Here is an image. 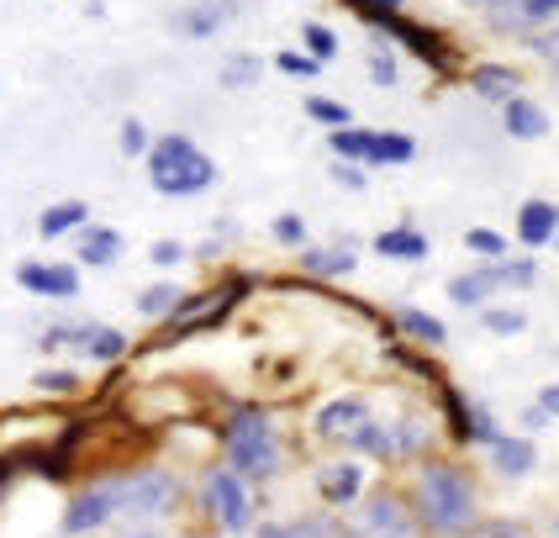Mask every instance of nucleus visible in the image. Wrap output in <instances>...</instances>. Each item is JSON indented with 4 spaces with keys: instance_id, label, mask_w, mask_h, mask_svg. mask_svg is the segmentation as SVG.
I'll return each instance as SVG.
<instances>
[{
    "instance_id": "1",
    "label": "nucleus",
    "mask_w": 559,
    "mask_h": 538,
    "mask_svg": "<svg viewBox=\"0 0 559 538\" xmlns=\"http://www.w3.org/2000/svg\"><path fill=\"white\" fill-rule=\"evenodd\" d=\"M148 164V186L158 195H201V190L217 186V164L206 148H195L190 138L169 132V138H154V148L143 154Z\"/></svg>"
},
{
    "instance_id": "2",
    "label": "nucleus",
    "mask_w": 559,
    "mask_h": 538,
    "mask_svg": "<svg viewBox=\"0 0 559 538\" xmlns=\"http://www.w3.org/2000/svg\"><path fill=\"white\" fill-rule=\"evenodd\" d=\"M412 502L423 512V523L438 534H465L475 523V486L460 465H423Z\"/></svg>"
},
{
    "instance_id": "3",
    "label": "nucleus",
    "mask_w": 559,
    "mask_h": 538,
    "mask_svg": "<svg viewBox=\"0 0 559 538\" xmlns=\"http://www.w3.org/2000/svg\"><path fill=\"white\" fill-rule=\"evenodd\" d=\"M227 459H233V470L249 475V480H270L280 470L275 422H270L264 407H238L227 417Z\"/></svg>"
},
{
    "instance_id": "4",
    "label": "nucleus",
    "mask_w": 559,
    "mask_h": 538,
    "mask_svg": "<svg viewBox=\"0 0 559 538\" xmlns=\"http://www.w3.org/2000/svg\"><path fill=\"white\" fill-rule=\"evenodd\" d=\"M528 285H538V264H533V259H491L486 270L454 275V280H449V296H454L460 307H486L491 296L528 290Z\"/></svg>"
},
{
    "instance_id": "5",
    "label": "nucleus",
    "mask_w": 559,
    "mask_h": 538,
    "mask_svg": "<svg viewBox=\"0 0 559 538\" xmlns=\"http://www.w3.org/2000/svg\"><path fill=\"white\" fill-rule=\"evenodd\" d=\"M127 517V475L117 480H100L91 491H80L74 502L63 506V534L80 538V534H95V528H106V523H117Z\"/></svg>"
},
{
    "instance_id": "6",
    "label": "nucleus",
    "mask_w": 559,
    "mask_h": 538,
    "mask_svg": "<svg viewBox=\"0 0 559 538\" xmlns=\"http://www.w3.org/2000/svg\"><path fill=\"white\" fill-rule=\"evenodd\" d=\"M333 154L338 158H354V164H406L417 154V143L402 138V132H370V127H333Z\"/></svg>"
},
{
    "instance_id": "7",
    "label": "nucleus",
    "mask_w": 559,
    "mask_h": 538,
    "mask_svg": "<svg viewBox=\"0 0 559 538\" xmlns=\"http://www.w3.org/2000/svg\"><path fill=\"white\" fill-rule=\"evenodd\" d=\"M206 506L217 517L222 534H249L253 528V491H249V475H238L233 465L206 475Z\"/></svg>"
},
{
    "instance_id": "8",
    "label": "nucleus",
    "mask_w": 559,
    "mask_h": 538,
    "mask_svg": "<svg viewBox=\"0 0 559 538\" xmlns=\"http://www.w3.org/2000/svg\"><path fill=\"white\" fill-rule=\"evenodd\" d=\"M180 502V480L169 470H138L127 475V517H164Z\"/></svg>"
},
{
    "instance_id": "9",
    "label": "nucleus",
    "mask_w": 559,
    "mask_h": 538,
    "mask_svg": "<svg viewBox=\"0 0 559 538\" xmlns=\"http://www.w3.org/2000/svg\"><path fill=\"white\" fill-rule=\"evenodd\" d=\"M16 285L32 290V296H48V301H74V296H80V270H74V264L27 259V264H16Z\"/></svg>"
},
{
    "instance_id": "10",
    "label": "nucleus",
    "mask_w": 559,
    "mask_h": 538,
    "mask_svg": "<svg viewBox=\"0 0 559 538\" xmlns=\"http://www.w3.org/2000/svg\"><path fill=\"white\" fill-rule=\"evenodd\" d=\"M370 422V407L359 402V396H338V402H328V407H317L311 417V433L328 443H354V433Z\"/></svg>"
},
{
    "instance_id": "11",
    "label": "nucleus",
    "mask_w": 559,
    "mask_h": 538,
    "mask_svg": "<svg viewBox=\"0 0 559 538\" xmlns=\"http://www.w3.org/2000/svg\"><path fill=\"white\" fill-rule=\"evenodd\" d=\"M233 16H238V0H195L190 11L175 16V32H180V37H212V32H222Z\"/></svg>"
},
{
    "instance_id": "12",
    "label": "nucleus",
    "mask_w": 559,
    "mask_h": 538,
    "mask_svg": "<svg viewBox=\"0 0 559 538\" xmlns=\"http://www.w3.org/2000/svg\"><path fill=\"white\" fill-rule=\"evenodd\" d=\"M518 238H523L528 249L555 243L559 238V206L555 201H523V212H518Z\"/></svg>"
},
{
    "instance_id": "13",
    "label": "nucleus",
    "mask_w": 559,
    "mask_h": 538,
    "mask_svg": "<svg viewBox=\"0 0 559 538\" xmlns=\"http://www.w3.org/2000/svg\"><path fill=\"white\" fill-rule=\"evenodd\" d=\"M501 127H507L518 143H533V138H544V132H549V111H544V106H533L528 95H512V100L501 106Z\"/></svg>"
},
{
    "instance_id": "14",
    "label": "nucleus",
    "mask_w": 559,
    "mask_h": 538,
    "mask_svg": "<svg viewBox=\"0 0 559 538\" xmlns=\"http://www.w3.org/2000/svg\"><path fill=\"white\" fill-rule=\"evenodd\" d=\"M365 534L370 538H412V517L396 497H374L365 506Z\"/></svg>"
},
{
    "instance_id": "15",
    "label": "nucleus",
    "mask_w": 559,
    "mask_h": 538,
    "mask_svg": "<svg viewBox=\"0 0 559 538\" xmlns=\"http://www.w3.org/2000/svg\"><path fill=\"white\" fill-rule=\"evenodd\" d=\"M518 85H523V74L507 69V63H480V69L469 74V91L480 95V100H497V106H507V100L518 95Z\"/></svg>"
},
{
    "instance_id": "16",
    "label": "nucleus",
    "mask_w": 559,
    "mask_h": 538,
    "mask_svg": "<svg viewBox=\"0 0 559 538\" xmlns=\"http://www.w3.org/2000/svg\"><path fill=\"white\" fill-rule=\"evenodd\" d=\"M117 259H122V232L117 227H80V264L106 270Z\"/></svg>"
},
{
    "instance_id": "17",
    "label": "nucleus",
    "mask_w": 559,
    "mask_h": 538,
    "mask_svg": "<svg viewBox=\"0 0 559 538\" xmlns=\"http://www.w3.org/2000/svg\"><path fill=\"white\" fill-rule=\"evenodd\" d=\"M227 307H233V285H227V290H212V296H195V301H180V312H175V333H186V327H206V322H217Z\"/></svg>"
},
{
    "instance_id": "18",
    "label": "nucleus",
    "mask_w": 559,
    "mask_h": 538,
    "mask_svg": "<svg viewBox=\"0 0 559 538\" xmlns=\"http://www.w3.org/2000/svg\"><path fill=\"white\" fill-rule=\"evenodd\" d=\"M374 253L406 259V264H423V259H428V238H423L417 227H385V232L374 238Z\"/></svg>"
},
{
    "instance_id": "19",
    "label": "nucleus",
    "mask_w": 559,
    "mask_h": 538,
    "mask_svg": "<svg viewBox=\"0 0 559 538\" xmlns=\"http://www.w3.org/2000/svg\"><path fill=\"white\" fill-rule=\"evenodd\" d=\"M486 449H491V459H497L501 475H528L533 465H538V449L523 439H507V433H497V439H486Z\"/></svg>"
},
{
    "instance_id": "20",
    "label": "nucleus",
    "mask_w": 559,
    "mask_h": 538,
    "mask_svg": "<svg viewBox=\"0 0 559 538\" xmlns=\"http://www.w3.org/2000/svg\"><path fill=\"white\" fill-rule=\"evenodd\" d=\"M80 227H91V206H85V201H59V206H48V212L37 217V232H43V238H63V232H80Z\"/></svg>"
},
{
    "instance_id": "21",
    "label": "nucleus",
    "mask_w": 559,
    "mask_h": 538,
    "mask_svg": "<svg viewBox=\"0 0 559 538\" xmlns=\"http://www.w3.org/2000/svg\"><path fill=\"white\" fill-rule=\"evenodd\" d=\"M359 486H365V470H359V465H338V470L322 475V497L333 506H348L359 497Z\"/></svg>"
},
{
    "instance_id": "22",
    "label": "nucleus",
    "mask_w": 559,
    "mask_h": 538,
    "mask_svg": "<svg viewBox=\"0 0 559 538\" xmlns=\"http://www.w3.org/2000/svg\"><path fill=\"white\" fill-rule=\"evenodd\" d=\"M180 301H186V296H180L175 285H154V290H143V296H138V312L148 316V322H164V316L180 312Z\"/></svg>"
},
{
    "instance_id": "23",
    "label": "nucleus",
    "mask_w": 559,
    "mask_h": 538,
    "mask_svg": "<svg viewBox=\"0 0 559 538\" xmlns=\"http://www.w3.org/2000/svg\"><path fill=\"white\" fill-rule=\"evenodd\" d=\"M301 264H307L311 275H348V270L359 264V253H348V249H311V253H301Z\"/></svg>"
},
{
    "instance_id": "24",
    "label": "nucleus",
    "mask_w": 559,
    "mask_h": 538,
    "mask_svg": "<svg viewBox=\"0 0 559 538\" xmlns=\"http://www.w3.org/2000/svg\"><path fill=\"white\" fill-rule=\"evenodd\" d=\"M402 333L406 338H417V344H443L449 333H443V322L438 316H428V312H417V307H402Z\"/></svg>"
},
{
    "instance_id": "25",
    "label": "nucleus",
    "mask_w": 559,
    "mask_h": 538,
    "mask_svg": "<svg viewBox=\"0 0 559 538\" xmlns=\"http://www.w3.org/2000/svg\"><path fill=\"white\" fill-rule=\"evenodd\" d=\"M259 69L264 63L253 59V53H233V59L222 63V85L227 91H249V85H259Z\"/></svg>"
},
{
    "instance_id": "26",
    "label": "nucleus",
    "mask_w": 559,
    "mask_h": 538,
    "mask_svg": "<svg viewBox=\"0 0 559 538\" xmlns=\"http://www.w3.org/2000/svg\"><path fill=\"white\" fill-rule=\"evenodd\" d=\"M259 538H343L333 523H322V517H301V523H275V528H264Z\"/></svg>"
},
{
    "instance_id": "27",
    "label": "nucleus",
    "mask_w": 559,
    "mask_h": 538,
    "mask_svg": "<svg viewBox=\"0 0 559 538\" xmlns=\"http://www.w3.org/2000/svg\"><path fill=\"white\" fill-rule=\"evenodd\" d=\"M301 43H307V53H311L317 63L338 59V37H333V32L322 27V22H307V27H301Z\"/></svg>"
},
{
    "instance_id": "28",
    "label": "nucleus",
    "mask_w": 559,
    "mask_h": 538,
    "mask_svg": "<svg viewBox=\"0 0 559 538\" xmlns=\"http://www.w3.org/2000/svg\"><path fill=\"white\" fill-rule=\"evenodd\" d=\"M512 16H518V27H549L559 16V0H518Z\"/></svg>"
},
{
    "instance_id": "29",
    "label": "nucleus",
    "mask_w": 559,
    "mask_h": 538,
    "mask_svg": "<svg viewBox=\"0 0 559 538\" xmlns=\"http://www.w3.org/2000/svg\"><path fill=\"white\" fill-rule=\"evenodd\" d=\"M307 117L322 127H348L354 117H348V106L343 100H328V95H307Z\"/></svg>"
},
{
    "instance_id": "30",
    "label": "nucleus",
    "mask_w": 559,
    "mask_h": 538,
    "mask_svg": "<svg viewBox=\"0 0 559 538\" xmlns=\"http://www.w3.org/2000/svg\"><path fill=\"white\" fill-rule=\"evenodd\" d=\"M465 249L486 253V259H507V238H501L497 227H469V232H465Z\"/></svg>"
},
{
    "instance_id": "31",
    "label": "nucleus",
    "mask_w": 559,
    "mask_h": 538,
    "mask_svg": "<svg viewBox=\"0 0 559 538\" xmlns=\"http://www.w3.org/2000/svg\"><path fill=\"white\" fill-rule=\"evenodd\" d=\"M37 391H43V396H74V391H80V375H74V370H43V375H37Z\"/></svg>"
},
{
    "instance_id": "32",
    "label": "nucleus",
    "mask_w": 559,
    "mask_h": 538,
    "mask_svg": "<svg viewBox=\"0 0 559 538\" xmlns=\"http://www.w3.org/2000/svg\"><path fill=\"white\" fill-rule=\"evenodd\" d=\"M343 5H348V11H354V16H359V22H380V16H391V11H402L406 0H343Z\"/></svg>"
},
{
    "instance_id": "33",
    "label": "nucleus",
    "mask_w": 559,
    "mask_h": 538,
    "mask_svg": "<svg viewBox=\"0 0 559 538\" xmlns=\"http://www.w3.org/2000/svg\"><path fill=\"white\" fill-rule=\"evenodd\" d=\"M370 80L380 85V91H391V85L402 80V74H396V59H391L385 48H374V53H370Z\"/></svg>"
},
{
    "instance_id": "34",
    "label": "nucleus",
    "mask_w": 559,
    "mask_h": 538,
    "mask_svg": "<svg viewBox=\"0 0 559 538\" xmlns=\"http://www.w3.org/2000/svg\"><path fill=\"white\" fill-rule=\"evenodd\" d=\"M148 148H154V143H148V127H143V122H122V154L143 158Z\"/></svg>"
},
{
    "instance_id": "35",
    "label": "nucleus",
    "mask_w": 559,
    "mask_h": 538,
    "mask_svg": "<svg viewBox=\"0 0 559 538\" xmlns=\"http://www.w3.org/2000/svg\"><path fill=\"white\" fill-rule=\"evenodd\" d=\"M486 327H491V333H523V327H528V316H523V312H501V307H491V312H486Z\"/></svg>"
},
{
    "instance_id": "36",
    "label": "nucleus",
    "mask_w": 559,
    "mask_h": 538,
    "mask_svg": "<svg viewBox=\"0 0 559 538\" xmlns=\"http://www.w3.org/2000/svg\"><path fill=\"white\" fill-rule=\"evenodd\" d=\"M275 63H280V74H317V69H322L311 53H307V59H301V53H280Z\"/></svg>"
},
{
    "instance_id": "37",
    "label": "nucleus",
    "mask_w": 559,
    "mask_h": 538,
    "mask_svg": "<svg viewBox=\"0 0 559 538\" xmlns=\"http://www.w3.org/2000/svg\"><path fill=\"white\" fill-rule=\"evenodd\" d=\"M275 238L280 243H301V238H307V227H301V217H275Z\"/></svg>"
},
{
    "instance_id": "38",
    "label": "nucleus",
    "mask_w": 559,
    "mask_h": 538,
    "mask_svg": "<svg viewBox=\"0 0 559 538\" xmlns=\"http://www.w3.org/2000/svg\"><path fill=\"white\" fill-rule=\"evenodd\" d=\"M148 259H154V264H180V259H186V249H180L175 238H164V243H154V249H148Z\"/></svg>"
},
{
    "instance_id": "39",
    "label": "nucleus",
    "mask_w": 559,
    "mask_h": 538,
    "mask_svg": "<svg viewBox=\"0 0 559 538\" xmlns=\"http://www.w3.org/2000/svg\"><path fill=\"white\" fill-rule=\"evenodd\" d=\"M333 175H338V186H348V190H365V175L354 169V158H338V164H333Z\"/></svg>"
},
{
    "instance_id": "40",
    "label": "nucleus",
    "mask_w": 559,
    "mask_h": 538,
    "mask_svg": "<svg viewBox=\"0 0 559 538\" xmlns=\"http://www.w3.org/2000/svg\"><path fill=\"white\" fill-rule=\"evenodd\" d=\"M538 407L549 411V417H559V385H544V391H538Z\"/></svg>"
},
{
    "instance_id": "41",
    "label": "nucleus",
    "mask_w": 559,
    "mask_h": 538,
    "mask_svg": "<svg viewBox=\"0 0 559 538\" xmlns=\"http://www.w3.org/2000/svg\"><path fill=\"white\" fill-rule=\"evenodd\" d=\"M491 538H528V534H518V528H497Z\"/></svg>"
},
{
    "instance_id": "42",
    "label": "nucleus",
    "mask_w": 559,
    "mask_h": 538,
    "mask_svg": "<svg viewBox=\"0 0 559 538\" xmlns=\"http://www.w3.org/2000/svg\"><path fill=\"white\" fill-rule=\"evenodd\" d=\"M512 5H518V0H512Z\"/></svg>"
}]
</instances>
